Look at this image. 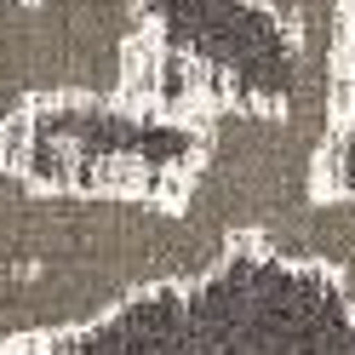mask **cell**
Wrapping results in <instances>:
<instances>
[{"label": "cell", "mask_w": 355, "mask_h": 355, "mask_svg": "<svg viewBox=\"0 0 355 355\" xmlns=\"http://www.w3.org/2000/svg\"><path fill=\"white\" fill-rule=\"evenodd\" d=\"M230 247L166 195L46 189L0 166V355L52 344L166 281H201Z\"/></svg>", "instance_id": "1"}, {"label": "cell", "mask_w": 355, "mask_h": 355, "mask_svg": "<svg viewBox=\"0 0 355 355\" xmlns=\"http://www.w3.org/2000/svg\"><path fill=\"white\" fill-rule=\"evenodd\" d=\"M40 355H355L332 270L230 247L201 281H166Z\"/></svg>", "instance_id": "2"}, {"label": "cell", "mask_w": 355, "mask_h": 355, "mask_svg": "<svg viewBox=\"0 0 355 355\" xmlns=\"http://www.w3.org/2000/svg\"><path fill=\"white\" fill-rule=\"evenodd\" d=\"M201 126L138 98H58L17 121L12 166L46 189L98 195H166L195 166Z\"/></svg>", "instance_id": "3"}, {"label": "cell", "mask_w": 355, "mask_h": 355, "mask_svg": "<svg viewBox=\"0 0 355 355\" xmlns=\"http://www.w3.org/2000/svg\"><path fill=\"white\" fill-rule=\"evenodd\" d=\"M149 46L235 103H286L293 92V29L270 0H144Z\"/></svg>", "instance_id": "4"}, {"label": "cell", "mask_w": 355, "mask_h": 355, "mask_svg": "<svg viewBox=\"0 0 355 355\" xmlns=\"http://www.w3.org/2000/svg\"><path fill=\"white\" fill-rule=\"evenodd\" d=\"M327 189H349L355 195V0L344 17V115L327 149Z\"/></svg>", "instance_id": "5"}]
</instances>
